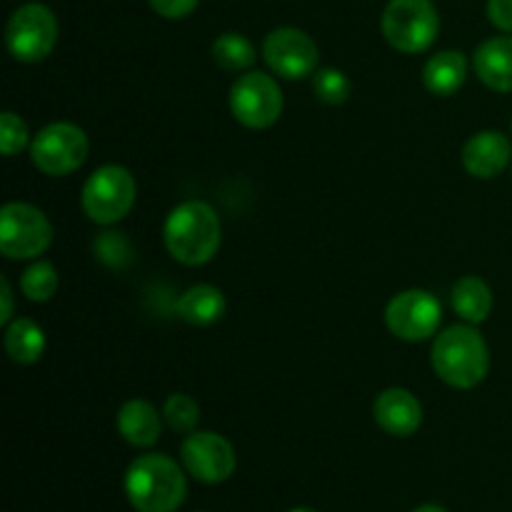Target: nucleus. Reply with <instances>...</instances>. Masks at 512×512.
<instances>
[{
  "mask_svg": "<svg viewBox=\"0 0 512 512\" xmlns=\"http://www.w3.org/2000/svg\"><path fill=\"white\" fill-rule=\"evenodd\" d=\"M163 240L173 260L188 268L210 263L223 243L218 210L205 200H185L175 205L165 218Z\"/></svg>",
  "mask_w": 512,
  "mask_h": 512,
  "instance_id": "nucleus-1",
  "label": "nucleus"
},
{
  "mask_svg": "<svg viewBox=\"0 0 512 512\" xmlns=\"http://www.w3.org/2000/svg\"><path fill=\"white\" fill-rule=\"evenodd\" d=\"M430 363L435 375L455 390H473L488 378L490 350L473 325H450L435 335Z\"/></svg>",
  "mask_w": 512,
  "mask_h": 512,
  "instance_id": "nucleus-2",
  "label": "nucleus"
},
{
  "mask_svg": "<svg viewBox=\"0 0 512 512\" xmlns=\"http://www.w3.org/2000/svg\"><path fill=\"white\" fill-rule=\"evenodd\" d=\"M125 495L138 512H175L185 503L188 483L173 458L148 453L135 458L125 470Z\"/></svg>",
  "mask_w": 512,
  "mask_h": 512,
  "instance_id": "nucleus-3",
  "label": "nucleus"
},
{
  "mask_svg": "<svg viewBox=\"0 0 512 512\" xmlns=\"http://www.w3.org/2000/svg\"><path fill=\"white\" fill-rule=\"evenodd\" d=\"M390 48L405 55L425 53L440 33V15L433 0H390L380 18Z\"/></svg>",
  "mask_w": 512,
  "mask_h": 512,
  "instance_id": "nucleus-4",
  "label": "nucleus"
},
{
  "mask_svg": "<svg viewBox=\"0 0 512 512\" xmlns=\"http://www.w3.org/2000/svg\"><path fill=\"white\" fill-rule=\"evenodd\" d=\"M138 185L123 165H103L88 175L80 193L85 215L98 225H115L133 210Z\"/></svg>",
  "mask_w": 512,
  "mask_h": 512,
  "instance_id": "nucleus-5",
  "label": "nucleus"
},
{
  "mask_svg": "<svg viewBox=\"0 0 512 512\" xmlns=\"http://www.w3.org/2000/svg\"><path fill=\"white\" fill-rule=\"evenodd\" d=\"M53 243V223L30 203H5L0 210V250L10 260L40 258Z\"/></svg>",
  "mask_w": 512,
  "mask_h": 512,
  "instance_id": "nucleus-6",
  "label": "nucleus"
},
{
  "mask_svg": "<svg viewBox=\"0 0 512 512\" xmlns=\"http://www.w3.org/2000/svg\"><path fill=\"white\" fill-rule=\"evenodd\" d=\"M58 43V18L43 3H25L5 25L8 53L20 63H40Z\"/></svg>",
  "mask_w": 512,
  "mask_h": 512,
  "instance_id": "nucleus-7",
  "label": "nucleus"
},
{
  "mask_svg": "<svg viewBox=\"0 0 512 512\" xmlns=\"http://www.w3.org/2000/svg\"><path fill=\"white\" fill-rule=\"evenodd\" d=\"M283 90L273 75L248 70L230 88V113L250 130H268L283 115Z\"/></svg>",
  "mask_w": 512,
  "mask_h": 512,
  "instance_id": "nucleus-8",
  "label": "nucleus"
},
{
  "mask_svg": "<svg viewBox=\"0 0 512 512\" xmlns=\"http://www.w3.org/2000/svg\"><path fill=\"white\" fill-rule=\"evenodd\" d=\"M88 150V135L73 123H50L30 140V160L50 178L75 173L88 158Z\"/></svg>",
  "mask_w": 512,
  "mask_h": 512,
  "instance_id": "nucleus-9",
  "label": "nucleus"
},
{
  "mask_svg": "<svg viewBox=\"0 0 512 512\" xmlns=\"http://www.w3.org/2000/svg\"><path fill=\"white\" fill-rule=\"evenodd\" d=\"M440 320H443V308L438 298L420 288L393 295L385 308V325L395 338L405 343H420L438 335Z\"/></svg>",
  "mask_w": 512,
  "mask_h": 512,
  "instance_id": "nucleus-10",
  "label": "nucleus"
},
{
  "mask_svg": "<svg viewBox=\"0 0 512 512\" xmlns=\"http://www.w3.org/2000/svg\"><path fill=\"white\" fill-rule=\"evenodd\" d=\"M263 60L283 80L313 78L320 63V50L305 30L275 28L263 40Z\"/></svg>",
  "mask_w": 512,
  "mask_h": 512,
  "instance_id": "nucleus-11",
  "label": "nucleus"
},
{
  "mask_svg": "<svg viewBox=\"0 0 512 512\" xmlns=\"http://www.w3.org/2000/svg\"><path fill=\"white\" fill-rule=\"evenodd\" d=\"M180 463L200 483L218 485L235 473L238 458H235L230 440H225L223 435L210 433V430H195V433L185 435L183 445H180Z\"/></svg>",
  "mask_w": 512,
  "mask_h": 512,
  "instance_id": "nucleus-12",
  "label": "nucleus"
},
{
  "mask_svg": "<svg viewBox=\"0 0 512 512\" xmlns=\"http://www.w3.org/2000/svg\"><path fill=\"white\" fill-rule=\"evenodd\" d=\"M463 168L478 180H493L512 163V143L500 130H480L463 145Z\"/></svg>",
  "mask_w": 512,
  "mask_h": 512,
  "instance_id": "nucleus-13",
  "label": "nucleus"
},
{
  "mask_svg": "<svg viewBox=\"0 0 512 512\" xmlns=\"http://www.w3.org/2000/svg\"><path fill=\"white\" fill-rule=\"evenodd\" d=\"M373 418L393 438H410L423 425V405L410 390L388 388L375 398Z\"/></svg>",
  "mask_w": 512,
  "mask_h": 512,
  "instance_id": "nucleus-14",
  "label": "nucleus"
},
{
  "mask_svg": "<svg viewBox=\"0 0 512 512\" xmlns=\"http://www.w3.org/2000/svg\"><path fill=\"white\" fill-rule=\"evenodd\" d=\"M473 70L485 88L512 93V35H498L480 43L473 53Z\"/></svg>",
  "mask_w": 512,
  "mask_h": 512,
  "instance_id": "nucleus-15",
  "label": "nucleus"
},
{
  "mask_svg": "<svg viewBox=\"0 0 512 512\" xmlns=\"http://www.w3.org/2000/svg\"><path fill=\"white\" fill-rule=\"evenodd\" d=\"M163 415L148 403V400H128L123 408L118 410V433L125 443H130L133 448H150L160 440L163 433Z\"/></svg>",
  "mask_w": 512,
  "mask_h": 512,
  "instance_id": "nucleus-16",
  "label": "nucleus"
},
{
  "mask_svg": "<svg viewBox=\"0 0 512 512\" xmlns=\"http://www.w3.org/2000/svg\"><path fill=\"white\" fill-rule=\"evenodd\" d=\"M468 58L460 50H440L425 63L423 83L433 95L448 98L455 95L468 80Z\"/></svg>",
  "mask_w": 512,
  "mask_h": 512,
  "instance_id": "nucleus-17",
  "label": "nucleus"
},
{
  "mask_svg": "<svg viewBox=\"0 0 512 512\" xmlns=\"http://www.w3.org/2000/svg\"><path fill=\"white\" fill-rule=\"evenodd\" d=\"M225 308H228V303H225L223 290L208 283L193 285L178 300L180 320H185L188 325H195V328L218 323L225 315Z\"/></svg>",
  "mask_w": 512,
  "mask_h": 512,
  "instance_id": "nucleus-18",
  "label": "nucleus"
},
{
  "mask_svg": "<svg viewBox=\"0 0 512 512\" xmlns=\"http://www.w3.org/2000/svg\"><path fill=\"white\" fill-rule=\"evenodd\" d=\"M453 310L470 325H480L493 313V290L478 275H465L453 285L450 293Z\"/></svg>",
  "mask_w": 512,
  "mask_h": 512,
  "instance_id": "nucleus-19",
  "label": "nucleus"
},
{
  "mask_svg": "<svg viewBox=\"0 0 512 512\" xmlns=\"http://www.w3.org/2000/svg\"><path fill=\"white\" fill-rule=\"evenodd\" d=\"M5 353L18 365H35L45 353V333L35 320L13 318L5 325Z\"/></svg>",
  "mask_w": 512,
  "mask_h": 512,
  "instance_id": "nucleus-20",
  "label": "nucleus"
},
{
  "mask_svg": "<svg viewBox=\"0 0 512 512\" xmlns=\"http://www.w3.org/2000/svg\"><path fill=\"white\" fill-rule=\"evenodd\" d=\"M213 60L228 73H245L258 60V50L243 33H223L213 40Z\"/></svg>",
  "mask_w": 512,
  "mask_h": 512,
  "instance_id": "nucleus-21",
  "label": "nucleus"
},
{
  "mask_svg": "<svg viewBox=\"0 0 512 512\" xmlns=\"http://www.w3.org/2000/svg\"><path fill=\"white\" fill-rule=\"evenodd\" d=\"M58 270L48 260H38V263L30 265L28 270L20 278V290H23L25 298L30 303H48L50 298L58 290Z\"/></svg>",
  "mask_w": 512,
  "mask_h": 512,
  "instance_id": "nucleus-22",
  "label": "nucleus"
},
{
  "mask_svg": "<svg viewBox=\"0 0 512 512\" xmlns=\"http://www.w3.org/2000/svg\"><path fill=\"white\" fill-rule=\"evenodd\" d=\"M163 418L173 433L190 435L200 423V405L190 395L173 393L163 405Z\"/></svg>",
  "mask_w": 512,
  "mask_h": 512,
  "instance_id": "nucleus-23",
  "label": "nucleus"
},
{
  "mask_svg": "<svg viewBox=\"0 0 512 512\" xmlns=\"http://www.w3.org/2000/svg\"><path fill=\"white\" fill-rule=\"evenodd\" d=\"M313 93L325 105H343L353 95V83L338 68H318L313 75Z\"/></svg>",
  "mask_w": 512,
  "mask_h": 512,
  "instance_id": "nucleus-24",
  "label": "nucleus"
},
{
  "mask_svg": "<svg viewBox=\"0 0 512 512\" xmlns=\"http://www.w3.org/2000/svg\"><path fill=\"white\" fill-rule=\"evenodd\" d=\"M30 145V133H28V125L20 115L10 113L5 110L0 115V150H3L5 158H13L18 155L20 150L28 148Z\"/></svg>",
  "mask_w": 512,
  "mask_h": 512,
  "instance_id": "nucleus-25",
  "label": "nucleus"
},
{
  "mask_svg": "<svg viewBox=\"0 0 512 512\" xmlns=\"http://www.w3.org/2000/svg\"><path fill=\"white\" fill-rule=\"evenodd\" d=\"M148 3L160 18L180 20V18H188V15L198 8L200 0H148Z\"/></svg>",
  "mask_w": 512,
  "mask_h": 512,
  "instance_id": "nucleus-26",
  "label": "nucleus"
},
{
  "mask_svg": "<svg viewBox=\"0 0 512 512\" xmlns=\"http://www.w3.org/2000/svg\"><path fill=\"white\" fill-rule=\"evenodd\" d=\"M488 18L503 33H512V0H488Z\"/></svg>",
  "mask_w": 512,
  "mask_h": 512,
  "instance_id": "nucleus-27",
  "label": "nucleus"
},
{
  "mask_svg": "<svg viewBox=\"0 0 512 512\" xmlns=\"http://www.w3.org/2000/svg\"><path fill=\"white\" fill-rule=\"evenodd\" d=\"M0 300H3V308H0V325H8L13 320V288H10V280L0 278Z\"/></svg>",
  "mask_w": 512,
  "mask_h": 512,
  "instance_id": "nucleus-28",
  "label": "nucleus"
},
{
  "mask_svg": "<svg viewBox=\"0 0 512 512\" xmlns=\"http://www.w3.org/2000/svg\"><path fill=\"white\" fill-rule=\"evenodd\" d=\"M413 512H448V510L440 508V505H420V508L413 510Z\"/></svg>",
  "mask_w": 512,
  "mask_h": 512,
  "instance_id": "nucleus-29",
  "label": "nucleus"
},
{
  "mask_svg": "<svg viewBox=\"0 0 512 512\" xmlns=\"http://www.w3.org/2000/svg\"><path fill=\"white\" fill-rule=\"evenodd\" d=\"M290 512H315L313 508H293Z\"/></svg>",
  "mask_w": 512,
  "mask_h": 512,
  "instance_id": "nucleus-30",
  "label": "nucleus"
}]
</instances>
